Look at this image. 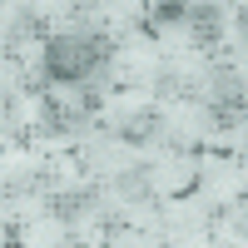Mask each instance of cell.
<instances>
[{
    "label": "cell",
    "instance_id": "cell-4",
    "mask_svg": "<svg viewBox=\"0 0 248 248\" xmlns=\"http://www.w3.org/2000/svg\"><path fill=\"white\" fill-rule=\"evenodd\" d=\"M15 40H35V35H45V15H35V10H20L15 15V25H10Z\"/></svg>",
    "mask_w": 248,
    "mask_h": 248
},
{
    "label": "cell",
    "instance_id": "cell-1",
    "mask_svg": "<svg viewBox=\"0 0 248 248\" xmlns=\"http://www.w3.org/2000/svg\"><path fill=\"white\" fill-rule=\"evenodd\" d=\"M105 60H109V40L94 35V30L55 35L50 45H45V70H50V79H60V85H79V79H90Z\"/></svg>",
    "mask_w": 248,
    "mask_h": 248
},
{
    "label": "cell",
    "instance_id": "cell-3",
    "mask_svg": "<svg viewBox=\"0 0 248 248\" xmlns=\"http://www.w3.org/2000/svg\"><path fill=\"white\" fill-rule=\"evenodd\" d=\"M129 144H149V139H159V114L154 109H144V114H134V119H124V129H119Z\"/></svg>",
    "mask_w": 248,
    "mask_h": 248
},
{
    "label": "cell",
    "instance_id": "cell-2",
    "mask_svg": "<svg viewBox=\"0 0 248 248\" xmlns=\"http://www.w3.org/2000/svg\"><path fill=\"white\" fill-rule=\"evenodd\" d=\"M45 209L60 218V223H79L99 209V189H65V194H50Z\"/></svg>",
    "mask_w": 248,
    "mask_h": 248
},
{
    "label": "cell",
    "instance_id": "cell-5",
    "mask_svg": "<svg viewBox=\"0 0 248 248\" xmlns=\"http://www.w3.org/2000/svg\"><path fill=\"white\" fill-rule=\"evenodd\" d=\"M114 189H119V199H149V184L139 174H114Z\"/></svg>",
    "mask_w": 248,
    "mask_h": 248
}]
</instances>
